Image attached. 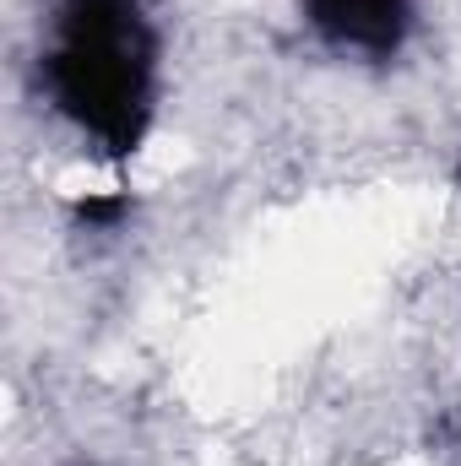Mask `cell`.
<instances>
[{"instance_id":"6da1fadb","label":"cell","mask_w":461,"mask_h":466,"mask_svg":"<svg viewBox=\"0 0 461 466\" xmlns=\"http://www.w3.org/2000/svg\"><path fill=\"white\" fill-rule=\"evenodd\" d=\"M49 93L109 152H125L141 136L152 38L136 0H66L49 49Z\"/></svg>"},{"instance_id":"7a4b0ae2","label":"cell","mask_w":461,"mask_h":466,"mask_svg":"<svg viewBox=\"0 0 461 466\" xmlns=\"http://www.w3.org/2000/svg\"><path fill=\"white\" fill-rule=\"evenodd\" d=\"M310 22L358 55H391L407 33V16H413V0H304Z\"/></svg>"}]
</instances>
